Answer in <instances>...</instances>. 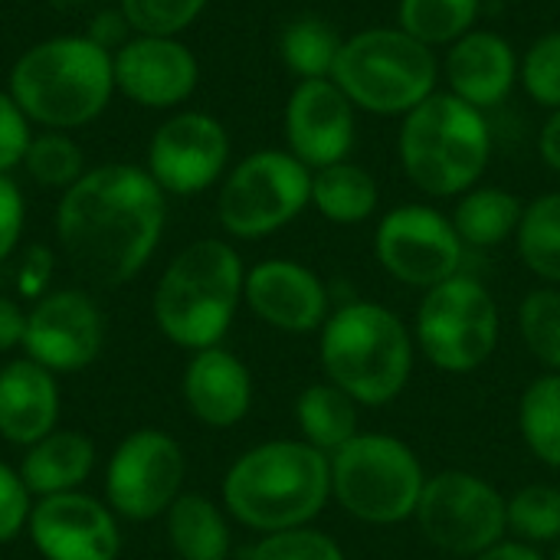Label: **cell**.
Returning <instances> with one entry per match:
<instances>
[{
  "label": "cell",
  "mask_w": 560,
  "mask_h": 560,
  "mask_svg": "<svg viewBox=\"0 0 560 560\" xmlns=\"http://www.w3.org/2000/svg\"><path fill=\"white\" fill-rule=\"evenodd\" d=\"M430 545L446 555L479 558L492 545L505 541L509 502L482 476L446 469L427 479L417 515Z\"/></svg>",
  "instance_id": "cell-11"
},
{
  "label": "cell",
  "mask_w": 560,
  "mask_h": 560,
  "mask_svg": "<svg viewBox=\"0 0 560 560\" xmlns=\"http://www.w3.org/2000/svg\"><path fill=\"white\" fill-rule=\"evenodd\" d=\"M518 85L525 89V95L545 108V112H558L560 108V30H548L541 36H535L528 43V49L522 52V66H518Z\"/></svg>",
  "instance_id": "cell-35"
},
{
  "label": "cell",
  "mask_w": 560,
  "mask_h": 560,
  "mask_svg": "<svg viewBox=\"0 0 560 560\" xmlns=\"http://www.w3.org/2000/svg\"><path fill=\"white\" fill-rule=\"evenodd\" d=\"M522 213H525V203L512 190L476 184L472 190L456 197V210L450 220L466 246L495 249L505 240H515Z\"/></svg>",
  "instance_id": "cell-25"
},
{
  "label": "cell",
  "mask_w": 560,
  "mask_h": 560,
  "mask_svg": "<svg viewBox=\"0 0 560 560\" xmlns=\"http://www.w3.org/2000/svg\"><path fill=\"white\" fill-rule=\"evenodd\" d=\"M417 341L423 354L450 374L482 368L499 345V305L472 276H453L427 289L417 308Z\"/></svg>",
  "instance_id": "cell-10"
},
{
  "label": "cell",
  "mask_w": 560,
  "mask_h": 560,
  "mask_svg": "<svg viewBox=\"0 0 560 560\" xmlns=\"http://www.w3.org/2000/svg\"><path fill=\"white\" fill-rule=\"evenodd\" d=\"M230 135L220 118L207 112L171 115L148 144V174L164 194L194 197L226 177Z\"/></svg>",
  "instance_id": "cell-14"
},
{
  "label": "cell",
  "mask_w": 560,
  "mask_h": 560,
  "mask_svg": "<svg viewBox=\"0 0 560 560\" xmlns=\"http://www.w3.org/2000/svg\"><path fill=\"white\" fill-rule=\"evenodd\" d=\"M243 285L240 253L223 240H197L164 269L154 289V322L177 348H217L243 302Z\"/></svg>",
  "instance_id": "cell-5"
},
{
  "label": "cell",
  "mask_w": 560,
  "mask_h": 560,
  "mask_svg": "<svg viewBox=\"0 0 560 560\" xmlns=\"http://www.w3.org/2000/svg\"><path fill=\"white\" fill-rule=\"evenodd\" d=\"M26 532L43 560H115L121 551L115 512L79 489L43 495L30 509Z\"/></svg>",
  "instance_id": "cell-17"
},
{
  "label": "cell",
  "mask_w": 560,
  "mask_h": 560,
  "mask_svg": "<svg viewBox=\"0 0 560 560\" xmlns=\"http://www.w3.org/2000/svg\"><path fill=\"white\" fill-rule=\"evenodd\" d=\"M538 154H541V161L551 171L560 174V108L558 112H548V121L538 131Z\"/></svg>",
  "instance_id": "cell-44"
},
{
  "label": "cell",
  "mask_w": 560,
  "mask_h": 560,
  "mask_svg": "<svg viewBox=\"0 0 560 560\" xmlns=\"http://www.w3.org/2000/svg\"><path fill=\"white\" fill-rule=\"evenodd\" d=\"M167 538L180 560L230 558V525L226 515L203 495H177L167 509Z\"/></svg>",
  "instance_id": "cell-26"
},
{
  "label": "cell",
  "mask_w": 560,
  "mask_h": 560,
  "mask_svg": "<svg viewBox=\"0 0 560 560\" xmlns=\"http://www.w3.org/2000/svg\"><path fill=\"white\" fill-rule=\"evenodd\" d=\"M33 121L23 115V108L13 102L10 92L0 89V174H10L23 164L26 148L33 141Z\"/></svg>",
  "instance_id": "cell-38"
},
{
  "label": "cell",
  "mask_w": 560,
  "mask_h": 560,
  "mask_svg": "<svg viewBox=\"0 0 560 560\" xmlns=\"http://www.w3.org/2000/svg\"><path fill=\"white\" fill-rule=\"evenodd\" d=\"M312 207V171L285 148L246 154L217 197V220L236 240H262Z\"/></svg>",
  "instance_id": "cell-9"
},
{
  "label": "cell",
  "mask_w": 560,
  "mask_h": 560,
  "mask_svg": "<svg viewBox=\"0 0 560 560\" xmlns=\"http://www.w3.org/2000/svg\"><path fill=\"white\" fill-rule=\"evenodd\" d=\"M49 276H52V256L43 246H33L23 256V266H20V292L26 299H43L46 285H49Z\"/></svg>",
  "instance_id": "cell-41"
},
{
  "label": "cell",
  "mask_w": 560,
  "mask_h": 560,
  "mask_svg": "<svg viewBox=\"0 0 560 560\" xmlns=\"http://www.w3.org/2000/svg\"><path fill=\"white\" fill-rule=\"evenodd\" d=\"M318 354L328 381L364 407H387L397 400L413 371L407 325L377 302H351L328 315Z\"/></svg>",
  "instance_id": "cell-6"
},
{
  "label": "cell",
  "mask_w": 560,
  "mask_h": 560,
  "mask_svg": "<svg viewBox=\"0 0 560 560\" xmlns=\"http://www.w3.org/2000/svg\"><path fill=\"white\" fill-rule=\"evenodd\" d=\"M243 299L256 318L285 335H312L328 322L325 282L295 259H266L246 272Z\"/></svg>",
  "instance_id": "cell-19"
},
{
  "label": "cell",
  "mask_w": 560,
  "mask_h": 560,
  "mask_svg": "<svg viewBox=\"0 0 560 560\" xmlns=\"http://www.w3.org/2000/svg\"><path fill=\"white\" fill-rule=\"evenodd\" d=\"M95 469V446L75 430H52L33 446L20 463V479L30 495H62L75 492Z\"/></svg>",
  "instance_id": "cell-23"
},
{
  "label": "cell",
  "mask_w": 560,
  "mask_h": 560,
  "mask_svg": "<svg viewBox=\"0 0 560 560\" xmlns=\"http://www.w3.org/2000/svg\"><path fill=\"white\" fill-rule=\"evenodd\" d=\"M249 560H345V551L335 538L315 528H289L266 535L253 551Z\"/></svg>",
  "instance_id": "cell-37"
},
{
  "label": "cell",
  "mask_w": 560,
  "mask_h": 560,
  "mask_svg": "<svg viewBox=\"0 0 560 560\" xmlns=\"http://www.w3.org/2000/svg\"><path fill=\"white\" fill-rule=\"evenodd\" d=\"M509 528L525 545H545L560 538V489L525 486L509 499Z\"/></svg>",
  "instance_id": "cell-34"
},
{
  "label": "cell",
  "mask_w": 560,
  "mask_h": 560,
  "mask_svg": "<svg viewBox=\"0 0 560 560\" xmlns=\"http://www.w3.org/2000/svg\"><path fill=\"white\" fill-rule=\"evenodd\" d=\"M331 79L358 112L404 118L436 92L440 59L400 26H368L345 36Z\"/></svg>",
  "instance_id": "cell-7"
},
{
  "label": "cell",
  "mask_w": 560,
  "mask_h": 560,
  "mask_svg": "<svg viewBox=\"0 0 560 560\" xmlns=\"http://www.w3.org/2000/svg\"><path fill=\"white\" fill-rule=\"evenodd\" d=\"M184 450L161 430H135L105 466V502L128 522L167 515L184 486Z\"/></svg>",
  "instance_id": "cell-13"
},
{
  "label": "cell",
  "mask_w": 560,
  "mask_h": 560,
  "mask_svg": "<svg viewBox=\"0 0 560 560\" xmlns=\"http://www.w3.org/2000/svg\"><path fill=\"white\" fill-rule=\"evenodd\" d=\"M518 331L528 351L551 371L560 374V289H532L518 308Z\"/></svg>",
  "instance_id": "cell-32"
},
{
  "label": "cell",
  "mask_w": 560,
  "mask_h": 560,
  "mask_svg": "<svg viewBox=\"0 0 560 560\" xmlns=\"http://www.w3.org/2000/svg\"><path fill=\"white\" fill-rule=\"evenodd\" d=\"M374 256L387 276L413 289H433L459 276L466 243L453 220L427 203H400L381 217L374 233Z\"/></svg>",
  "instance_id": "cell-12"
},
{
  "label": "cell",
  "mask_w": 560,
  "mask_h": 560,
  "mask_svg": "<svg viewBox=\"0 0 560 560\" xmlns=\"http://www.w3.org/2000/svg\"><path fill=\"white\" fill-rule=\"evenodd\" d=\"M555 560H560V548H558V555H555Z\"/></svg>",
  "instance_id": "cell-46"
},
{
  "label": "cell",
  "mask_w": 560,
  "mask_h": 560,
  "mask_svg": "<svg viewBox=\"0 0 560 560\" xmlns=\"http://www.w3.org/2000/svg\"><path fill=\"white\" fill-rule=\"evenodd\" d=\"M30 492L20 479V472H13L7 463H0V545L13 541L26 522H30Z\"/></svg>",
  "instance_id": "cell-39"
},
{
  "label": "cell",
  "mask_w": 560,
  "mask_h": 560,
  "mask_svg": "<svg viewBox=\"0 0 560 560\" xmlns=\"http://www.w3.org/2000/svg\"><path fill=\"white\" fill-rule=\"evenodd\" d=\"M312 207L338 226H358L377 213L381 184L364 164L348 158L312 171Z\"/></svg>",
  "instance_id": "cell-24"
},
{
  "label": "cell",
  "mask_w": 560,
  "mask_h": 560,
  "mask_svg": "<svg viewBox=\"0 0 560 560\" xmlns=\"http://www.w3.org/2000/svg\"><path fill=\"white\" fill-rule=\"evenodd\" d=\"M518 66L522 56L515 52L509 36H502L499 30L476 26L463 39L446 46L440 75L446 79V92L479 112H492L515 92Z\"/></svg>",
  "instance_id": "cell-20"
},
{
  "label": "cell",
  "mask_w": 560,
  "mask_h": 560,
  "mask_svg": "<svg viewBox=\"0 0 560 560\" xmlns=\"http://www.w3.org/2000/svg\"><path fill=\"white\" fill-rule=\"evenodd\" d=\"M476 560H545L535 545H525V541H499L492 545L489 551H482Z\"/></svg>",
  "instance_id": "cell-45"
},
{
  "label": "cell",
  "mask_w": 560,
  "mask_h": 560,
  "mask_svg": "<svg viewBox=\"0 0 560 560\" xmlns=\"http://www.w3.org/2000/svg\"><path fill=\"white\" fill-rule=\"evenodd\" d=\"M115 89L141 108H174L200 82V62L177 36H131L112 52Z\"/></svg>",
  "instance_id": "cell-18"
},
{
  "label": "cell",
  "mask_w": 560,
  "mask_h": 560,
  "mask_svg": "<svg viewBox=\"0 0 560 560\" xmlns=\"http://www.w3.org/2000/svg\"><path fill=\"white\" fill-rule=\"evenodd\" d=\"M295 420H299L302 440L325 456L338 453L345 443L358 436V404L331 381L312 384L299 394Z\"/></svg>",
  "instance_id": "cell-27"
},
{
  "label": "cell",
  "mask_w": 560,
  "mask_h": 560,
  "mask_svg": "<svg viewBox=\"0 0 560 560\" xmlns=\"http://www.w3.org/2000/svg\"><path fill=\"white\" fill-rule=\"evenodd\" d=\"M164 223V190L131 164L85 171L56 207V236L69 266L102 289H115L148 266Z\"/></svg>",
  "instance_id": "cell-1"
},
{
  "label": "cell",
  "mask_w": 560,
  "mask_h": 560,
  "mask_svg": "<svg viewBox=\"0 0 560 560\" xmlns=\"http://www.w3.org/2000/svg\"><path fill=\"white\" fill-rule=\"evenodd\" d=\"M345 36L315 13H302L289 20V26L279 36V56L285 69L302 79H331V69L338 62Z\"/></svg>",
  "instance_id": "cell-28"
},
{
  "label": "cell",
  "mask_w": 560,
  "mask_h": 560,
  "mask_svg": "<svg viewBox=\"0 0 560 560\" xmlns=\"http://www.w3.org/2000/svg\"><path fill=\"white\" fill-rule=\"evenodd\" d=\"M331 499V463L305 440H272L246 450L223 479L226 512L262 535L305 528Z\"/></svg>",
  "instance_id": "cell-2"
},
{
  "label": "cell",
  "mask_w": 560,
  "mask_h": 560,
  "mask_svg": "<svg viewBox=\"0 0 560 560\" xmlns=\"http://www.w3.org/2000/svg\"><path fill=\"white\" fill-rule=\"evenodd\" d=\"M102 312L79 289L46 292L26 312L23 351L30 361L52 374H72L89 368L102 351Z\"/></svg>",
  "instance_id": "cell-16"
},
{
  "label": "cell",
  "mask_w": 560,
  "mask_h": 560,
  "mask_svg": "<svg viewBox=\"0 0 560 560\" xmlns=\"http://www.w3.org/2000/svg\"><path fill=\"white\" fill-rule=\"evenodd\" d=\"M13 102L33 125L66 131L95 121L112 92V52L89 36H52L30 46L10 69Z\"/></svg>",
  "instance_id": "cell-4"
},
{
  "label": "cell",
  "mask_w": 560,
  "mask_h": 560,
  "mask_svg": "<svg viewBox=\"0 0 560 560\" xmlns=\"http://www.w3.org/2000/svg\"><path fill=\"white\" fill-rule=\"evenodd\" d=\"M23 167L39 187H52V190H69L85 174L82 148L62 131L33 135Z\"/></svg>",
  "instance_id": "cell-33"
},
{
  "label": "cell",
  "mask_w": 560,
  "mask_h": 560,
  "mask_svg": "<svg viewBox=\"0 0 560 560\" xmlns=\"http://www.w3.org/2000/svg\"><path fill=\"white\" fill-rule=\"evenodd\" d=\"M525 446L551 469H560V374L532 381L518 404Z\"/></svg>",
  "instance_id": "cell-31"
},
{
  "label": "cell",
  "mask_w": 560,
  "mask_h": 560,
  "mask_svg": "<svg viewBox=\"0 0 560 560\" xmlns=\"http://www.w3.org/2000/svg\"><path fill=\"white\" fill-rule=\"evenodd\" d=\"M184 400L187 410L213 430L236 427L253 404V377L249 368L226 348L194 351L184 371Z\"/></svg>",
  "instance_id": "cell-21"
},
{
  "label": "cell",
  "mask_w": 560,
  "mask_h": 560,
  "mask_svg": "<svg viewBox=\"0 0 560 560\" xmlns=\"http://www.w3.org/2000/svg\"><path fill=\"white\" fill-rule=\"evenodd\" d=\"M331 463V495L368 525H400L417 515L427 472L420 456L397 436L358 433Z\"/></svg>",
  "instance_id": "cell-8"
},
{
  "label": "cell",
  "mask_w": 560,
  "mask_h": 560,
  "mask_svg": "<svg viewBox=\"0 0 560 560\" xmlns=\"http://www.w3.org/2000/svg\"><path fill=\"white\" fill-rule=\"evenodd\" d=\"M26 338V312L13 302L0 295V354L20 348Z\"/></svg>",
  "instance_id": "cell-43"
},
{
  "label": "cell",
  "mask_w": 560,
  "mask_h": 560,
  "mask_svg": "<svg viewBox=\"0 0 560 560\" xmlns=\"http://www.w3.org/2000/svg\"><path fill=\"white\" fill-rule=\"evenodd\" d=\"M397 158L407 180L427 197L450 200L482 184L492 161V128L486 112L453 92H433L400 118Z\"/></svg>",
  "instance_id": "cell-3"
},
{
  "label": "cell",
  "mask_w": 560,
  "mask_h": 560,
  "mask_svg": "<svg viewBox=\"0 0 560 560\" xmlns=\"http://www.w3.org/2000/svg\"><path fill=\"white\" fill-rule=\"evenodd\" d=\"M515 246L522 262L548 285H560V190L525 203Z\"/></svg>",
  "instance_id": "cell-30"
},
{
  "label": "cell",
  "mask_w": 560,
  "mask_h": 560,
  "mask_svg": "<svg viewBox=\"0 0 560 560\" xmlns=\"http://www.w3.org/2000/svg\"><path fill=\"white\" fill-rule=\"evenodd\" d=\"M23 233V194L10 174H0V262L16 249Z\"/></svg>",
  "instance_id": "cell-40"
},
{
  "label": "cell",
  "mask_w": 560,
  "mask_h": 560,
  "mask_svg": "<svg viewBox=\"0 0 560 560\" xmlns=\"http://www.w3.org/2000/svg\"><path fill=\"white\" fill-rule=\"evenodd\" d=\"M59 387L52 371L30 358L0 368V436L13 446H33L56 430Z\"/></svg>",
  "instance_id": "cell-22"
},
{
  "label": "cell",
  "mask_w": 560,
  "mask_h": 560,
  "mask_svg": "<svg viewBox=\"0 0 560 560\" xmlns=\"http://www.w3.org/2000/svg\"><path fill=\"white\" fill-rule=\"evenodd\" d=\"M482 0H397V26L430 49L453 46L476 30Z\"/></svg>",
  "instance_id": "cell-29"
},
{
  "label": "cell",
  "mask_w": 560,
  "mask_h": 560,
  "mask_svg": "<svg viewBox=\"0 0 560 560\" xmlns=\"http://www.w3.org/2000/svg\"><path fill=\"white\" fill-rule=\"evenodd\" d=\"M207 0H118L121 16L138 36H177L200 13Z\"/></svg>",
  "instance_id": "cell-36"
},
{
  "label": "cell",
  "mask_w": 560,
  "mask_h": 560,
  "mask_svg": "<svg viewBox=\"0 0 560 560\" xmlns=\"http://www.w3.org/2000/svg\"><path fill=\"white\" fill-rule=\"evenodd\" d=\"M125 33H131V26H128V20L121 16V10H108V13H98L95 20H92V30L85 33L92 43H98L102 49H118V46H125L128 39H125Z\"/></svg>",
  "instance_id": "cell-42"
},
{
  "label": "cell",
  "mask_w": 560,
  "mask_h": 560,
  "mask_svg": "<svg viewBox=\"0 0 560 560\" xmlns=\"http://www.w3.org/2000/svg\"><path fill=\"white\" fill-rule=\"evenodd\" d=\"M282 128L285 151L308 171H318L351 158L358 141V108L335 79H302L289 92Z\"/></svg>",
  "instance_id": "cell-15"
}]
</instances>
